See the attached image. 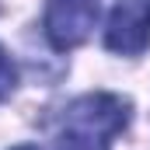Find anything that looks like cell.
Returning <instances> with one entry per match:
<instances>
[{
  "label": "cell",
  "instance_id": "obj_1",
  "mask_svg": "<svg viewBox=\"0 0 150 150\" xmlns=\"http://www.w3.org/2000/svg\"><path fill=\"white\" fill-rule=\"evenodd\" d=\"M133 105L112 91L80 94L70 101L52 150H112V140L129 126Z\"/></svg>",
  "mask_w": 150,
  "mask_h": 150
},
{
  "label": "cell",
  "instance_id": "obj_2",
  "mask_svg": "<svg viewBox=\"0 0 150 150\" xmlns=\"http://www.w3.org/2000/svg\"><path fill=\"white\" fill-rule=\"evenodd\" d=\"M98 14H101V0H45V18H42L45 38L59 52L77 49L94 32Z\"/></svg>",
  "mask_w": 150,
  "mask_h": 150
},
{
  "label": "cell",
  "instance_id": "obj_3",
  "mask_svg": "<svg viewBox=\"0 0 150 150\" xmlns=\"http://www.w3.org/2000/svg\"><path fill=\"white\" fill-rule=\"evenodd\" d=\"M150 45V0H115L108 25H105V49L119 56H140Z\"/></svg>",
  "mask_w": 150,
  "mask_h": 150
},
{
  "label": "cell",
  "instance_id": "obj_4",
  "mask_svg": "<svg viewBox=\"0 0 150 150\" xmlns=\"http://www.w3.org/2000/svg\"><path fill=\"white\" fill-rule=\"evenodd\" d=\"M14 87H18V67L11 63V56H7L4 45H0V101H4Z\"/></svg>",
  "mask_w": 150,
  "mask_h": 150
},
{
  "label": "cell",
  "instance_id": "obj_5",
  "mask_svg": "<svg viewBox=\"0 0 150 150\" xmlns=\"http://www.w3.org/2000/svg\"><path fill=\"white\" fill-rule=\"evenodd\" d=\"M14 150H38L35 143H21V147H14Z\"/></svg>",
  "mask_w": 150,
  "mask_h": 150
}]
</instances>
